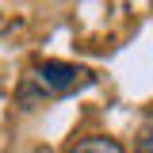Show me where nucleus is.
<instances>
[{
  "mask_svg": "<svg viewBox=\"0 0 153 153\" xmlns=\"http://www.w3.org/2000/svg\"><path fill=\"white\" fill-rule=\"evenodd\" d=\"M84 84H92V73L80 69V65H69V61H38L27 76V88H38L46 100L50 96H69Z\"/></svg>",
  "mask_w": 153,
  "mask_h": 153,
  "instance_id": "obj_1",
  "label": "nucleus"
},
{
  "mask_svg": "<svg viewBox=\"0 0 153 153\" xmlns=\"http://www.w3.org/2000/svg\"><path fill=\"white\" fill-rule=\"evenodd\" d=\"M69 153H126L115 138H84V142H76Z\"/></svg>",
  "mask_w": 153,
  "mask_h": 153,
  "instance_id": "obj_2",
  "label": "nucleus"
},
{
  "mask_svg": "<svg viewBox=\"0 0 153 153\" xmlns=\"http://www.w3.org/2000/svg\"><path fill=\"white\" fill-rule=\"evenodd\" d=\"M138 153H153V119L146 123V130H142V138H138Z\"/></svg>",
  "mask_w": 153,
  "mask_h": 153,
  "instance_id": "obj_3",
  "label": "nucleus"
}]
</instances>
